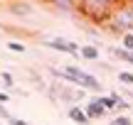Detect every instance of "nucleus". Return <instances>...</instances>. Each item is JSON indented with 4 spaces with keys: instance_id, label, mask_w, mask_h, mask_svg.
<instances>
[{
    "instance_id": "39448f33",
    "label": "nucleus",
    "mask_w": 133,
    "mask_h": 125,
    "mask_svg": "<svg viewBox=\"0 0 133 125\" xmlns=\"http://www.w3.org/2000/svg\"><path fill=\"white\" fill-rule=\"evenodd\" d=\"M84 111H86V115H89V120H99V118H104V115H106V108L101 106L96 98H91L89 106H86Z\"/></svg>"
},
{
    "instance_id": "a211bd4d",
    "label": "nucleus",
    "mask_w": 133,
    "mask_h": 125,
    "mask_svg": "<svg viewBox=\"0 0 133 125\" xmlns=\"http://www.w3.org/2000/svg\"><path fill=\"white\" fill-rule=\"evenodd\" d=\"M10 125H30V123H25V120H20V118H12V120H10Z\"/></svg>"
},
{
    "instance_id": "f3484780",
    "label": "nucleus",
    "mask_w": 133,
    "mask_h": 125,
    "mask_svg": "<svg viewBox=\"0 0 133 125\" xmlns=\"http://www.w3.org/2000/svg\"><path fill=\"white\" fill-rule=\"evenodd\" d=\"M0 76H3V83H5V86H12V76H10V74H0Z\"/></svg>"
},
{
    "instance_id": "423d86ee",
    "label": "nucleus",
    "mask_w": 133,
    "mask_h": 125,
    "mask_svg": "<svg viewBox=\"0 0 133 125\" xmlns=\"http://www.w3.org/2000/svg\"><path fill=\"white\" fill-rule=\"evenodd\" d=\"M66 115H69V120H74V123H79V125H89L91 123L89 115H86V111H84V108H79V106H71Z\"/></svg>"
},
{
    "instance_id": "20e7f679",
    "label": "nucleus",
    "mask_w": 133,
    "mask_h": 125,
    "mask_svg": "<svg viewBox=\"0 0 133 125\" xmlns=\"http://www.w3.org/2000/svg\"><path fill=\"white\" fill-rule=\"evenodd\" d=\"M44 47H49V49H57V52H62V54H76L79 52V47H76L74 42H66V39L62 37H54V39H44ZM79 57V54H76Z\"/></svg>"
},
{
    "instance_id": "6ab92c4d",
    "label": "nucleus",
    "mask_w": 133,
    "mask_h": 125,
    "mask_svg": "<svg viewBox=\"0 0 133 125\" xmlns=\"http://www.w3.org/2000/svg\"><path fill=\"white\" fill-rule=\"evenodd\" d=\"M8 98H10V93H0V103H3V106H5V101H8Z\"/></svg>"
},
{
    "instance_id": "f03ea898",
    "label": "nucleus",
    "mask_w": 133,
    "mask_h": 125,
    "mask_svg": "<svg viewBox=\"0 0 133 125\" xmlns=\"http://www.w3.org/2000/svg\"><path fill=\"white\" fill-rule=\"evenodd\" d=\"M49 71H52V76L64 79V81L74 83V86H79V88H89V91H101L99 79H94L89 71H84V69H79V66H64V69H54V66H49Z\"/></svg>"
},
{
    "instance_id": "7ed1b4c3",
    "label": "nucleus",
    "mask_w": 133,
    "mask_h": 125,
    "mask_svg": "<svg viewBox=\"0 0 133 125\" xmlns=\"http://www.w3.org/2000/svg\"><path fill=\"white\" fill-rule=\"evenodd\" d=\"M106 27L111 29V32L116 34H131L133 32V3H118L114 10V15H111V22L106 25Z\"/></svg>"
},
{
    "instance_id": "9d476101",
    "label": "nucleus",
    "mask_w": 133,
    "mask_h": 125,
    "mask_svg": "<svg viewBox=\"0 0 133 125\" xmlns=\"http://www.w3.org/2000/svg\"><path fill=\"white\" fill-rule=\"evenodd\" d=\"M10 10L17 12V15H22V17H27L30 10H32V5H30V3H10Z\"/></svg>"
},
{
    "instance_id": "6e6552de",
    "label": "nucleus",
    "mask_w": 133,
    "mask_h": 125,
    "mask_svg": "<svg viewBox=\"0 0 133 125\" xmlns=\"http://www.w3.org/2000/svg\"><path fill=\"white\" fill-rule=\"evenodd\" d=\"M54 10H59V12H79V3H66V0H62V3H49Z\"/></svg>"
},
{
    "instance_id": "0eeeda50",
    "label": "nucleus",
    "mask_w": 133,
    "mask_h": 125,
    "mask_svg": "<svg viewBox=\"0 0 133 125\" xmlns=\"http://www.w3.org/2000/svg\"><path fill=\"white\" fill-rule=\"evenodd\" d=\"M79 54L84 59H89V61H96V59H99V47H94V44H84V47H79Z\"/></svg>"
},
{
    "instance_id": "dca6fc26",
    "label": "nucleus",
    "mask_w": 133,
    "mask_h": 125,
    "mask_svg": "<svg viewBox=\"0 0 133 125\" xmlns=\"http://www.w3.org/2000/svg\"><path fill=\"white\" fill-rule=\"evenodd\" d=\"M0 118H5V120H8V123L12 120V115H10V113H8V108H5L3 103H0Z\"/></svg>"
},
{
    "instance_id": "ddd939ff",
    "label": "nucleus",
    "mask_w": 133,
    "mask_h": 125,
    "mask_svg": "<svg viewBox=\"0 0 133 125\" xmlns=\"http://www.w3.org/2000/svg\"><path fill=\"white\" fill-rule=\"evenodd\" d=\"M109 125H133V120H131L128 115H118V118H114Z\"/></svg>"
},
{
    "instance_id": "2eb2a0df",
    "label": "nucleus",
    "mask_w": 133,
    "mask_h": 125,
    "mask_svg": "<svg viewBox=\"0 0 133 125\" xmlns=\"http://www.w3.org/2000/svg\"><path fill=\"white\" fill-rule=\"evenodd\" d=\"M8 49H10V52H20V54H22L25 52V44L22 42H8Z\"/></svg>"
},
{
    "instance_id": "4468645a",
    "label": "nucleus",
    "mask_w": 133,
    "mask_h": 125,
    "mask_svg": "<svg viewBox=\"0 0 133 125\" xmlns=\"http://www.w3.org/2000/svg\"><path fill=\"white\" fill-rule=\"evenodd\" d=\"M121 42H123V49L133 52V32H131V34H123V37H121Z\"/></svg>"
},
{
    "instance_id": "9b49d317",
    "label": "nucleus",
    "mask_w": 133,
    "mask_h": 125,
    "mask_svg": "<svg viewBox=\"0 0 133 125\" xmlns=\"http://www.w3.org/2000/svg\"><path fill=\"white\" fill-rule=\"evenodd\" d=\"M96 101H99L101 106L106 108V111H111V108H116V101H114L111 96H96Z\"/></svg>"
},
{
    "instance_id": "1a4fd4ad",
    "label": "nucleus",
    "mask_w": 133,
    "mask_h": 125,
    "mask_svg": "<svg viewBox=\"0 0 133 125\" xmlns=\"http://www.w3.org/2000/svg\"><path fill=\"white\" fill-rule=\"evenodd\" d=\"M111 54L118 57L121 61H126V64H133V52H128V49H123V47H114V49H111Z\"/></svg>"
},
{
    "instance_id": "f8f14e48",
    "label": "nucleus",
    "mask_w": 133,
    "mask_h": 125,
    "mask_svg": "<svg viewBox=\"0 0 133 125\" xmlns=\"http://www.w3.org/2000/svg\"><path fill=\"white\" fill-rule=\"evenodd\" d=\"M116 76H118V81H123V83H128V86H133V74H131V71H118Z\"/></svg>"
},
{
    "instance_id": "aec40b11",
    "label": "nucleus",
    "mask_w": 133,
    "mask_h": 125,
    "mask_svg": "<svg viewBox=\"0 0 133 125\" xmlns=\"http://www.w3.org/2000/svg\"><path fill=\"white\" fill-rule=\"evenodd\" d=\"M126 93H128V91H126ZM128 96H131V98H133V93H128Z\"/></svg>"
},
{
    "instance_id": "f257e3e1",
    "label": "nucleus",
    "mask_w": 133,
    "mask_h": 125,
    "mask_svg": "<svg viewBox=\"0 0 133 125\" xmlns=\"http://www.w3.org/2000/svg\"><path fill=\"white\" fill-rule=\"evenodd\" d=\"M116 5L118 3H114V0H81L79 3V12L84 15L86 20L96 22V25H109Z\"/></svg>"
}]
</instances>
